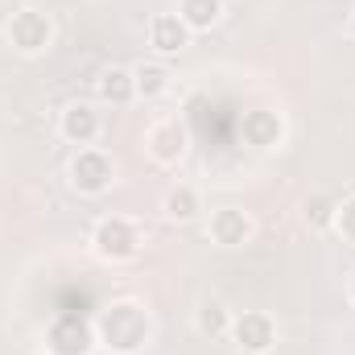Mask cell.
<instances>
[{
  "label": "cell",
  "instance_id": "obj_1",
  "mask_svg": "<svg viewBox=\"0 0 355 355\" xmlns=\"http://www.w3.org/2000/svg\"><path fill=\"white\" fill-rule=\"evenodd\" d=\"M95 339L112 355H141L153 343V314L137 297H116L95 314Z\"/></svg>",
  "mask_w": 355,
  "mask_h": 355
},
{
  "label": "cell",
  "instance_id": "obj_2",
  "mask_svg": "<svg viewBox=\"0 0 355 355\" xmlns=\"http://www.w3.org/2000/svg\"><path fill=\"white\" fill-rule=\"evenodd\" d=\"M141 244H145V236H141L137 219H128V215H103L91 227V252L103 265H128V261H137Z\"/></svg>",
  "mask_w": 355,
  "mask_h": 355
},
{
  "label": "cell",
  "instance_id": "obj_3",
  "mask_svg": "<svg viewBox=\"0 0 355 355\" xmlns=\"http://www.w3.org/2000/svg\"><path fill=\"white\" fill-rule=\"evenodd\" d=\"M4 33H8V46L21 58H37V54H46L54 46V17L42 12V8H33V4H25V8H17L8 17Z\"/></svg>",
  "mask_w": 355,
  "mask_h": 355
},
{
  "label": "cell",
  "instance_id": "obj_4",
  "mask_svg": "<svg viewBox=\"0 0 355 355\" xmlns=\"http://www.w3.org/2000/svg\"><path fill=\"white\" fill-rule=\"evenodd\" d=\"M67 178H71V186H75L83 198H99V194H107L112 182H116V162H112V153L87 145V149H79V153L71 157Z\"/></svg>",
  "mask_w": 355,
  "mask_h": 355
},
{
  "label": "cell",
  "instance_id": "obj_5",
  "mask_svg": "<svg viewBox=\"0 0 355 355\" xmlns=\"http://www.w3.org/2000/svg\"><path fill=\"white\" fill-rule=\"evenodd\" d=\"M99 339H95V318L83 314H58L46 327V355H95Z\"/></svg>",
  "mask_w": 355,
  "mask_h": 355
},
{
  "label": "cell",
  "instance_id": "obj_6",
  "mask_svg": "<svg viewBox=\"0 0 355 355\" xmlns=\"http://www.w3.org/2000/svg\"><path fill=\"white\" fill-rule=\"evenodd\" d=\"M227 339H232L236 352H244V355H268L277 347V322L265 310H244V314L232 318Z\"/></svg>",
  "mask_w": 355,
  "mask_h": 355
},
{
  "label": "cell",
  "instance_id": "obj_7",
  "mask_svg": "<svg viewBox=\"0 0 355 355\" xmlns=\"http://www.w3.org/2000/svg\"><path fill=\"white\" fill-rule=\"evenodd\" d=\"M145 149H149V157H153L157 166H178V162L186 157V149H190V128H186V120H178V116L153 120L149 132H145Z\"/></svg>",
  "mask_w": 355,
  "mask_h": 355
},
{
  "label": "cell",
  "instance_id": "obj_8",
  "mask_svg": "<svg viewBox=\"0 0 355 355\" xmlns=\"http://www.w3.org/2000/svg\"><path fill=\"white\" fill-rule=\"evenodd\" d=\"M240 137L248 149H261V153L281 149L285 145V116L277 107H248L240 120Z\"/></svg>",
  "mask_w": 355,
  "mask_h": 355
},
{
  "label": "cell",
  "instance_id": "obj_9",
  "mask_svg": "<svg viewBox=\"0 0 355 355\" xmlns=\"http://www.w3.org/2000/svg\"><path fill=\"white\" fill-rule=\"evenodd\" d=\"M207 236H211L219 248H244V244L257 236V219H252L244 207H219V211H211Z\"/></svg>",
  "mask_w": 355,
  "mask_h": 355
},
{
  "label": "cell",
  "instance_id": "obj_10",
  "mask_svg": "<svg viewBox=\"0 0 355 355\" xmlns=\"http://www.w3.org/2000/svg\"><path fill=\"white\" fill-rule=\"evenodd\" d=\"M58 132H62V141H71V145H79V149L95 145L99 132H103V120H99L95 103H83V99L67 103V107L58 112Z\"/></svg>",
  "mask_w": 355,
  "mask_h": 355
},
{
  "label": "cell",
  "instance_id": "obj_11",
  "mask_svg": "<svg viewBox=\"0 0 355 355\" xmlns=\"http://www.w3.org/2000/svg\"><path fill=\"white\" fill-rule=\"evenodd\" d=\"M190 29L182 25V17L178 12H157L153 21H149V46L162 54V58H174V54H182L186 46H190Z\"/></svg>",
  "mask_w": 355,
  "mask_h": 355
},
{
  "label": "cell",
  "instance_id": "obj_12",
  "mask_svg": "<svg viewBox=\"0 0 355 355\" xmlns=\"http://www.w3.org/2000/svg\"><path fill=\"white\" fill-rule=\"evenodd\" d=\"M95 95H99V103H107V107H128V103H137L132 67H103L99 79H95Z\"/></svg>",
  "mask_w": 355,
  "mask_h": 355
},
{
  "label": "cell",
  "instance_id": "obj_13",
  "mask_svg": "<svg viewBox=\"0 0 355 355\" xmlns=\"http://www.w3.org/2000/svg\"><path fill=\"white\" fill-rule=\"evenodd\" d=\"M198 211H202V194H198L190 182H174V186L166 190V198H162V215H166L170 223H194Z\"/></svg>",
  "mask_w": 355,
  "mask_h": 355
},
{
  "label": "cell",
  "instance_id": "obj_14",
  "mask_svg": "<svg viewBox=\"0 0 355 355\" xmlns=\"http://www.w3.org/2000/svg\"><path fill=\"white\" fill-rule=\"evenodd\" d=\"M190 33H207L223 21V0H178L174 8Z\"/></svg>",
  "mask_w": 355,
  "mask_h": 355
},
{
  "label": "cell",
  "instance_id": "obj_15",
  "mask_svg": "<svg viewBox=\"0 0 355 355\" xmlns=\"http://www.w3.org/2000/svg\"><path fill=\"white\" fill-rule=\"evenodd\" d=\"M132 79H137V99H162L170 83H174V75H170V67L162 62V58H153V62H137L132 67Z\"/></svg>",
  "mask_w": 355,
  "mask_h": 355
},
{
  "label": "cell",
  "instance_id": "obj_16",
  "mask_svg": "<svg viewBox=\"0 0 355 355\" xmlns=\"http://www.w3.org/2000/svg\"><path fill=\"white\" fill-rule=\"evenodd\" d=\"M335 215H339V198L327 194V190H314L302 202V223L310 232H335Z\"/></svg>",
  "mask_w": 355,
  "mask_h": 355
},
{
  "label": "cell",
  "instance_id": "obj_17",
  "mask_svg": "<svg viewBox=\"0 0 355 355\" xmlns=\"http://www.w3.org/2000/svg\"><path fill=\"white\" fill-rule=\"evenodd\" d=\"M232 310L223 306V302H202L198 310H194V331L202 335V339H227V331H232Z\"/></svg>",
  "mask_w": 355,
  "mask_h": 355
},
{
  "label": "cell",
  "instance_id": "obj_18",
  "mask_svg": "<svg viewBox=\"0 0 355 355\" xmlns=\"http://www.w3.org/2000/svg\"><path fill=\"white\" fill-rule=\"evenodd\" d=\"M335 232L343 236V244L355 248V194L339 198V215H335Z\"/></svg>",
  "mask_w": 355,
  "mask_h": 355
},
{
  "label": "cell",
  "instance_id": "obj_19",
  "mask_svg": "<svg viewBox=\"0 0 355 355\" xmlns=\"http://www.w3.org/2000/svg\"><path fill=\"white\" fill-rule=\"evenodd\" d=\"M347 297H352V302H355V272H352V277H347Z\"/></svg>",
  "mask_w": 355,
  "mask_h": 355
},
{
  "label": "cell",
  "instance_id": "obj_20",
  "mask_svg": "<svg viewBox=\"0 0 355 355\" xmlns=\"http://www.w3.org/2000/svg\"><path fill=\"white\" fill-rule=\"evenodd\" d=\"M352 37H355V8H352Z\"/></svg>",
  "mask_w": 355,
  "mask_h": 355
}]
</instances>
